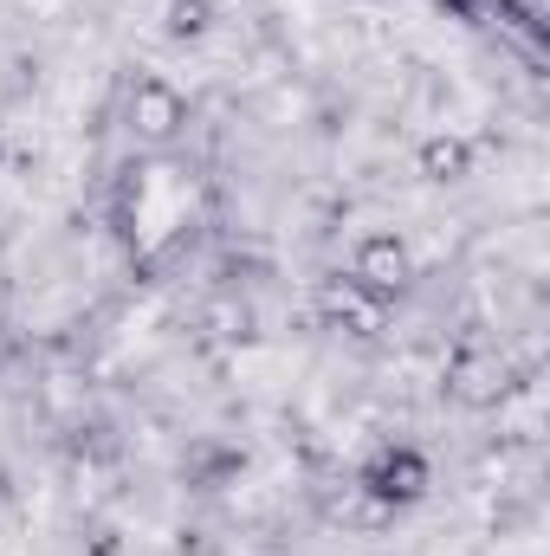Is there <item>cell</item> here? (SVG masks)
Instances as JSON below:
<instances>
[{"instance_id":"obj_5","label":"cell","mask_w":550,"mask_h":556,"mask_svg":"<svg viewBox=\"0 0 550 556\" xmlns=\"http://www.w3.org/2000/svg\"><path fill=\"white\" fill-rule=\"evenodd\" d=\"M447 389L460 395V402H473V408H486V402H499L505 389H512V369H505V356H486V350H466L453 369H447Z\"/></svg>"},{"instance_id":"obj_7","label":"cell","mask_w":550,"mask_h":556,"mask_svg":"<svg viewBox=\"0 0 550 556\" xmlns=\"http://www.w3.org/2000/svg\"><path fill=\"white\" fill-rule=\"evenodd\" d=\"M214 26V0H168V39H201Z\"/></svg>"},{"instance_id":"obj_2","label":"cell","mask_w":550,"mask_h":556,"mask_svg":"<svg viewBox=\"0 0 550 556\" xmlns=\"http://www.w3.org/2000/svg\"><path fill=\"white\" fill-rule=\"evenodd\" d=\"M317 311H324L330 324L357 330V337H376V330L389 324V298L370 291V285H357V278H330V285L317 291Z\"/></svg>"},{"instance_id":"obj_6","label":"cell","mask_w":550,"mask_h":556,"mask_svg":"<svg viewBox=\"0 0 550 556\" xmlns=\"http://www.w3.org/2000/svg\"><path fill=\"white\" fill-rule=\"evenodd\" d=\"M473 162H479V149H473V137H460V130H434V137L414 149V168L427 181H466Z\"/></svg>"},{"instance_id":"obj_4","label":"cell","mask_w":550,"mask_h":556,"mask_svg":"<svg viewBox=\"0 0 550 556\" xmlns=\"http://www.w3.org/2000/svg\"><path fill=\"white\" fill-rule=\"evenodd\" d=\"M363 492H376L389 511H396V505H414V498L427 492V459L409 453V446H389V453L363 472Z\"/></svg>"},{"instance_id":"obj_3","label":"cell","mask_w":550,"mask_h":556,"mask_svg":"<svg viewBox=\"0 0 550 556\" xmlns=\"http://www.w3.org/2000/svg\"><path fill=\"white\" fill-rule=\"evenodd\" d=\"M182 124H188V104L168 78H137L130 85V130L142 142H168Z\"/></svg>"},{"instance_id":"obj_1","label":"cell","mask_w":550,"mask_h":556,"mask_svg":"<svg viewBox=\"0 0 550 556\" xmlns=\"http://www.w3.org/2000/svg\"><path fill=\"white\" fill-rule=\"evenodd\" d=\"M350 278H357V285H370V291H383V298L409 291V278H414L409 240H402L396 227H376V233H363V240H357V253H350Z\"/></svg>"}]
</instances>
